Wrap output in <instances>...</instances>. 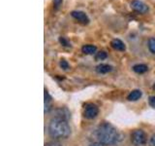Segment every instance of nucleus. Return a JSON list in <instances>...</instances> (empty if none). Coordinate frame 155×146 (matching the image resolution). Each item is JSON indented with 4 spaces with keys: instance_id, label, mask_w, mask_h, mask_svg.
<instances>
[{
    "instance_id": "nucleus-1",
    "label": "nucleus",
    "mask_w": 155,
    "mask_h": 146,
    "mask_svg": "<svg viewBox=\"0 0 155 146\" xmlns=\"http://www.w3.org/2000/svg\"><path fill=\"white\" fill-rule=\"evenodd\" d=\"M48 134L54 139H64L71 134V128L65 118L55 116L48 124Z\"/></svg>"
},
{
    "instance_id": "nucleus-2",
    "label": "nucleus",
    "mask_w": 155,
    "mask_h": 146,
    "mask_svg": "<svg viewBox=\"0 0 155 146\" xmlns=\"http://www.w3.org/2000/svg\"><path fill=\"white\" fill-rule=\"evenodd\" d=\"M96 135L99 142L104 145H113L117 142L119 138L118 131L113 125L107 123V122H104L98 127Z\"/></svg>"
},
{
    "instance_id": "nucleus-3",
    "label": "nucleus",
    "mask_w": 155,
    "mask_h": 146,
    "mask_svg": "<svg viewBox=\"0 0 155 146\" xmlns=\"http://www.w3.org/2000/svg\"><path fill=\"white\" fill-rule=\"evenodd\" d=\"M131 141L134 146H145L147 134L143 130H135L131 134Z\"/></svg>"
},
{
    "instance_id": "nucleus-4",
    "label": "nucleus",
    "mask_w": 155,
    "mask_h": 146,
    "mask_svg": "<svg viewBox=\"0 0 155 146\" xmlns=\"http://www.w3.org/2000/svg\"><path fill=\"white\" fill-rule=\"evenodd\" d=\"M99 113V109L97 105L93 103H86L84 105V116L86 119H94L95 117L98 115Z\"/></svg>"
},
{
    "instance_id": "nucleus-5",
    "label": "nucleus",
    "mask_w": 155,
    "mask_h": 146,
    "mask_svg": "<svg viewBox=\"0 0 155 146\" xmlns=\"http://www.w3.org/2000/svg\"><path fill=\"white\" fill-rule=\"evenodd\" d=\"M131 8H132L133 11L137 12L139 14H145L148 12V6L145 3H143L140 0H133L131 2Z\"/></svg>"
},
{
    "instance_id": "nucleus-6",
    "label": "nucleus",
    "mask_w": 155,
    "mask_h": 146,
    "mask_svg": "<svg viewBox=\"0 0 155 146\" xmlns=\"http://www.w3.org/2000/svg\"><path fill=\"white\" fill-rule=\"evenodd\" d=\"M71 16L82 24H87L89 23V18L87 17V15L82 11H72Z\"/></svg>"
},
{
    "instance_id": "nucleus-7",
    "label": "nucleus",
    "mask_w": 155,
    "mask_h": 146,
    "mask_svg": "<svg viewBox=\"0 0 155 146\" xmlns=\"http://www.w3.org/2000/svg\"><path fill=\"white\" fill-rule=\"evenodd\" d=\"M110 46L113 47L114 50L116 51H119V52H124L126 50V46H125V44L120 40V39H117V38H115V39H113L110 42Z\"/></svg>"
},
{
    "instance_id": "nucleus-8",
    "label": "nucleus",
    "mask_w": 155,
    "mask_h": 146,
    "mask_svg": "<svg viewBox=\"0 0 155 146\" xmlns=\"http://www.w3.org/2000/svg\"><path fill=\"white\" fill-rule=\"evenodd\" d=\"M111 70H113V66L105 64V63H101V64L96 66V71L100 73V74H106V73L110 72Z\"/></svg>"
},
{
    "instance_id": "nucleus-9",
    "label": "nucleus",
    "mask_w": 155,
    "mask_h": 146,
    "mask_svg": "<svg viewBox=\"0 0 155 146\" xmlns=\"http://www.w3.org/2000/svg\"><path fill=\"white\" fill-rule=\"evenodd\" d=\"M142 95H143L142 91H140V90H133L132 92H130V94L128 95L127 99L130 101H136V100H138L140 96H142Z\"/></svg>"
},
{
    "instance_id": "nucleus-10",
    "label": "nucleus",
    "mask_w": 155,
    "mask_h": 146,
    "mask_svg": "<svg viewBox=\"0 0 155 146\" xmlns=\"http://www.w3.org/2000/svg\"><path fill=\"white\" fill-rule=\"evenodd\" d=\"M97 48L94 45H84L81 48V52L85 55H93L96 52Z\"/></svg>"
},
{
    "instance_id": "nucleus-11",
    "label": "nucleus",
    "mask_w": 155,
    "mask_h": 146,
    "mask_svg": "<svg viewBox=\"0 0 155 146\" xmlns=\"http://www.w3.org/2000/svg\"><path fill=\"white\" fill-rule=\"evenodd\" d=\"M44 104H45V113H47V112L51 110V99L47 90L45 91V103Z\"/></svg>"
},
{
    "instance_id": "nucleus-12",
    "label": "nucleus",
    "mask_w": 155,
    "mask_h": 146,
    "mask_svg": "<svg viewBox=\"0 0 155 146\" xmlns=\"http://www.w3.org/2000/svg\"><path fill=\"white\" fill-rule=\"evenodd\" d=\"M133 70L136 73H138V74H143V73L147 72L148 70V67L145 64H136L133 66Z\"/></svg>"
},
{
    "instance_id": "nucleus-13",
    "label": "nucleus",
    "mask_w": 155,
    "mask_h": 146,
    "mask_svg": "<svg viewBox=\"0 0 155 146\" xmlns=\"http://www.w3.org/2000/svg\"><path fill=\"white\" fill-rule=\"evenodd\" d=\"M147 46H148V50L155 55V37L149 38V40L147 42Z\"/></svg>"
},
{
    "instance_id": "nucleus-14",
    "label": "nucleus",
    "mask_w": 155,
    "mask_h": 146,
    "mask_svg": "<svg viewBox=\"0 0 155 146\" xmlns=\"http://www.w3.org/2000/svg\"><path fill=\"white\" fill-rule=\"evenodd\" d=\"M108 55H107V53L105 51H100L98 53H96L95 55V60L96 61H104L105 58H107Z\"/></svg>"
},
{
    "instance_id": "nucleus-15",
    "label": "nucleus",
    "mask_w": 155,
    "mask_h": 146,
    "mask_svg": "<svg viewBox=\"0 0 155 146\" xmlns=\"http://www.w3.org/2000/svg\"><path fill=\"white\" fill-rule=\"evenodd\" d=\"M59 42L62 44V46L65 47H71V44L67 41V39L65 37H59Z\"/></svg>"
},
{
    "instance_id": "nucleus-16",
    "label": "nucleus",
    "mask_w": 155,
    "mask_h": 146,
    "mask_svg": "<svg viewBox=\"0 0 155 146\" xmlns=\"http://www.w3.org/2000/svg\"><path fill=\"white\" fill-rule=\"evenodd\" d=\"M60 66H61V68H63L64 70H67L68 68L70 67V66H69V63H68L65 60H61V61H60Z\"/></svg>"
},
{
    "instance_id": "nucleus-17",
    "label": "nucleus",
    "mask_w": 155,
    "mask_h": 146,
    "mask_svg": "<svg viewBox=\"0 0 155 146\" xmlns=\"http://www.w3.org/2000/svg\"><path fill=\"white\" fill-rule=\"evenodd\" d=\"M148 103L150 106L152 107V108H155V96H149Z\"/></svg>"
},
{
    "instance_id": "nucleus-18",
    "label": "nucleus",
    "mask_w": 155,
    "mask_h": 146,
    "mask_svg": "<svg viewBox=\"0 0 155 146\" xmlns=\"http://www.w3.org/2000/svg\"><path fill=\"white\" fill-rule=\"evenodd\" d=\"M61 3H62V0H53V5H54V8L56 10L60 7Z\"/></svg>"
},
{
    "instance_id": "nucleus-19",
    "label": "nucleus",
    "mask_w": 155,
    "mask_h": 146,
    "mask_svg": "<svg viewBox=\"0 0 155 146\" xmlns=\"http://www.w3.org/2000/svg\"><path fill=\"white\" fill-rule=\"evenodd\" d=\"M149 145H150V146H155V134H153L151 135V137H150Z\"/></svg>"
},
{
    "instance_id": "nucleus-20",
    "label": "nucleus",
    "mask_w": 155,
    "mask_h": 146,
    "mask_svg": "<svg viewBox=\"0 0 155 146\" xmlns=\"http://www.w3.org/2000/svg\"><path fill=\"white\" fill-rule=\"evenodd\" d=\"M46 146H62L60 143L55 142V141H52V142H48L46 144Z\"/></svg>"
},
{
    "instance_id": "nucleus-21",
    "label": "nucleus",
    "mask_w": 155,
    "mask_h": 146,
    "mask_svg": "<svg viewBox=\"0 0 155 146\" xmlns=\"http://www.w3.org/2000/svg\"><path fill=\"white\" fill-rule=\"evenodd\" d=\"M104 144H102L101 142H94V143H91L89 146H103Z\"/></svg>"
},
{
    "instance_id": "nucleus-22",
    "label": "nucleus",
    "mask_w": 155,
    "mask_h": 146,
    "mask_svg": "<svg viewBox=\"0 0 155 146\" xmlns=\"http://www.w3.org/2000/svg\"><path fill=\"white\" fill-rule=\"evenodd\" d=\"M153 88H154V90H155V84H154V86H153Z\"/></svg>"
}]
</instances>
